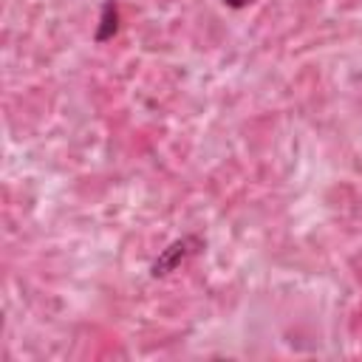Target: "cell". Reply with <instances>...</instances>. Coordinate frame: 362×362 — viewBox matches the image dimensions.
Instances as JSON below:
<instances>
[{"instance_id":"6da1fadb","label":"cell","mask_w":362,"mask_h":362,"mask_svg":"<svg viewBox=\"0 0 362 362\" xmlns=\"http://www.w3.org/2000/svg\"><path fill=\"white\" fill-rule=\"evenodd\" d=\"M204 249V240L198 238V235H184V238H178V240H173L167 249H161V255L153 260V266H150V274L153 277H167L170 272H175L184 260H189L195 252H201Z\"/></svg>"},{"instance_id":"7a4b0ae2","label":"cell","mask_w":362,"mask_h":362,"mask_svg":"<svg viewBox=\"0 0 362 362\" xmlns=\"http://www.w3.org/2000/svg\"><path fill=\"white\" fill-rule=\"evenodd\" d=\"M119 31V6L116 0H105L102 3V11H99V28H96V42H107L113 40Z\"/></svg>"},{"instance_id":"3957f363","label":"cell","mask_w":362,"mask_h":362,"mask_svg":"<svg viewBox=\"0 0 362 362\" xmlns=\"http://www.w3.org/2000/svg\"><path fill=\"white\" fill-rule=\"evenodd\" d=\"M255 0H223V6H229V8H246V6H252Z\"/></svg>"}]
</instances>
